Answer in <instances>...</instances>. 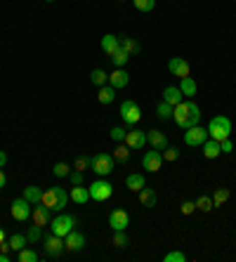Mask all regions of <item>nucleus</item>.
<instances>
[{"instance_id": "40", "label": "nucleus", "mask_w": 236, "mask_h": 262, "mask_svg": "<svg viewBox=\"0 0 236 262\" xmlns=\"http://www.w3.org/2000/svg\"><path fill=\"white\" fill-rule=\"evenodd\" d=\"M52 175H55V177H68V175H71V168H68L66 163H55Z\"/></svg>"}, {"instance_id": "1", "label": "nucleus", "mask_w": 236, "mask_h": 262, "mask_svg": "<svg viewBox=\"0 0 236 262\" xmlns=\"http://www.w3.org/2000/svg\"><path fill=\"white\" fill-rule=\"evenodd\" d=\"M173 118H175V123H177L182 130L199 125V121H201V109H199V104H194V102H180V104H177V106L173 109Z\"/></svg>"}, {"instance_id": "11", "label": "nucleus", "mask_w": 236, "mask_h": 262, "mask_svg": "<svg viewBox=\"0 0 236 262\" xmlns=\"http://www.w3.org/2000/svg\"><path fill=\"white\" fill-rule=\"evenodd\" d=\"M161 165H163V154H161V151L151 149V151L144 154L142 168H144L147 172H158V170H161Z\"/></svg>"}, {"instance_id": "49", "label": "nucleus", "mask_w": 236, "mask_h": 262, "mask_svg": "<svg viewBox=\"0 0 236 262\" xmlns=\"http://www.w3.org/2000/svg\"><path fill=\"white\" fill-rule=\"evenodd\" d=\"M5 163H7V154L0 151V168H5Z\"/></svg>"}, {"instance_id": "50", "label": "nucleus", "mask_w": 236, "mask_h": 262, "mask_svg": "<svg viewBox=\"0 0 236 262\" xmlns=\"http://www.w3.org/2000/svg\"><path fill=\"white\" fill-rule=\"evenodd\" d=\"M0 262H10V257H7V253H0Z\"/></svg>"}, {"instance_id": "46", "label": "nucleus", "mask_w": 236, "mask_h": 262, "mask_svg": "<svg viewBox=\"0 0 236 262\" xmlns=\"http://www.w3.org/2000/svg\"><path fill=\"white\" fill-rule=\"evenodd\" d=\"M68 180H71V184H83V172L81 170H74L71 175H68Z\"/></svg>"}, {"instance_id": "42", "label": "nucleus", "mask_w": 236, "mask_h": 262, "mask_svg": "<svg viewBox=\"0 0 236 262\" xmlns=\"http://www.w3.org/2000/svg\"><path fill=\"white\" fill-rule=\"evenodd\" d=\"M113 246H118V248H125V246H128L125 232H113Z\"/></svg>"}, {"instance_id": "9", "label": "nucleus", "mask_w": 236, "mask_h": 262, "mask_svg": "<svg viewBox=\"0 0 236 262\" xmlns=\"http://www.w3.org/2000/svg\"><path fill=\"white\" fill-rule=\"evenodd\" d=\"M128 225H130V215L125 213L123 208H116V210L109 213V227H111L113 232H125Z\"/></svg>"}, {"instance_id": "8", "label": "nucleus", "mask_w": 236, "mask_h": 262, "mask_svg": "<svg viewBox=\"0 0 236 262\" xmlns=\"http://www.w3.org/2000/svg\"><path fill=\"white\" fill-rule=\"evenodd\" d=\"M10 213H12V217L17 220V222H26V220L31 217L33 208H31V203H29L24 196H21V199H14V201H12V206H10Z\"/></svg>"}, {"instance_id": "14", "label": "nucleus", "mask_w": 236, "mask_h": 262, "mask_svg": "<svg viewBox=\"0 0 236 262\" xmlns=\"http://www.w3.org/2000/svg\"><path fill=\"white\" fill-rule=\"evenodd\" d=\"M168 71L173 73V76H177V78H186V76H189V61L182 59V57H173V59L168 61Z\"/></svg>"}, {"instance_id": "52", "label": "nucleus", "mask_w": 236, "mask_h": 262, "mask_svg": "<svg viewBox=\"0 0 236 262\" xmlns=\"http://www.w3.org/2000/svg\"><path fill=\"white\" fill-rule=\"evenodd\" d=\"M45 3H55V0H45Z\"/></svg>"}, {"instance_id": "10", "label": "nucleus", "mask_w": 236, "mask_h": 262, "mask_svg": "<svg viewBox=\"0 0 236 262\" xmlns=\"http://www.w3.org/2000/svg\"><path fill=\"white\" fill-rule=\"evenodd\" d=\"M208 140V130L201 128V125H194V128H186L184 133V144L186 146H201Z\"/></svg>"}, {"instance_id": "38", "label": "nucleus", "mask_w": 236, "mask_h": 262, "mask_svg": "<svg viewBox=\"0 0 236 262\" xmlns=\"http://www.w3.org/2000/svg\"><path fill=\"white\" fill-rule=\"evenodd\" d=\"M40 229H43V227L33 222V227L29 229V234H26V238H29V244H38V241H40V234H43Z\"/></svg>"}, {"instance_id": "35", "label": "nucleus", "mask_w": 236, "mask_h": 262, "mask_svg": "<svg viewBox=\"0 0 236 262\" xmlns=\"http://www.w3.org/2000/svg\"><path fill=\"white\" fill-rule=\"evenodd\" d=\"M173 109H175V106H170V104L161 102L158 106H156V114H158V118H163V121H168V118H173Z\"/></svg>"}, {"instance_id": "34", "label": "nucleus", "mask_w": 236, "mask_h": 262, "mask_svg": "<svg viewBox=\"0 0 236 262\" xmlns=\"http://www.w3.org/2000/svg\"><path fill=\"white\" fill-rule=\"evenodd\" d=\"M229 194H231V191H229V189H224V187H220V189L213 191V203H215V208L222 206V203L227 201V199H229Z\"/></svg>"}, {"instance_id": "23", "label": "nucleus", "mask_w": 236, "mask_h": 262, "mask_svg": "<svg viewBox=\"0 0 236 262\" xmlns=\"http://www.w3.org/2000/svg\"><path fill=\"white\" fill-rule=\"evenodd\" d=\"M137 194H139V203H142L144 208H154L156 201H158V196H156V189H147V187H144V189H139Z\"/></svg>"}, {"instance_id": "29", "label": "nucleus", "mask_w": 236, "mask_h": 262, "mask_svg": "<svg viewBox=\"0 0 236 262\" xmlns=\"http://www.w3.org/2000/svg\"><path fill=\"white\" fill-rule=\"evenodd\" d=\"M128 59H130V55H128L123 48H118L116 52L111 55V61H113V67H116V69H123L125 64H128Z\"/></svg>"}, {"instance_id": "31", "label": "nucleus", "mask_w": 236, "mask_h": 262, "mask_svg": "<svg viewBox=\"0 0 236 262\" xmlns=\"http://www.w3.org/2000/svg\"><path fill=\"white\" fill-rule=\"evenodd\" d=\"M113 159H116L118 163L128 161V159H130V146H128V144H121V142H118V146L113 149Z\"/></svg>"}, {"instance_id": "20", "label": "nucleus", "mask_w": 236, "mask_h": 262, "mask_svg": "<svg viewBox=\"0 0 236 262\" xmlns=\"http://www.w3.org/2000/svg\"><path fill=\"white\" fill-rule=\"evenodd\" d=\"M68 199H71L74 203H78V206H83V203L90 201V191H87L83 184H74L71 191H68Z\"/></svg>"}, {"instance_id": "43", "label": "nucleus", "mask_w": 236, "mask_h": 262, "mask_svg": "<svg viewBox=\"0 0 236 262\" xmlns=\"http://www.w3.org/2000/svg\"><path fill=\"white\" fill-rule=\"evenodd\" d=\"M163 260H166V262H184L186 255H184V253H180V250H173V253H168Z\"/></svg>"}, {"instance_id": "13", "label": "nucleus", "mask_w": 236, "mask_h": 262, "mask_svg": "<svg viewBox=\"0 0 236 262\" xmlns=\"http://www.w3.org/2000/svg\"><path fill=\"white\" fill-rule=\"evenodd\" d=\"M125 144L130 146V149H142V146L147 144V133H144V130H137L135 125H132V128L125 133Z\"/></svg>"}, {"instance_id": "39", "label": "nucleus", "mask_w": 236, "mask_h": 262, "mask_svg": "<svg viewBox=\"0 0 236 262\" xmlns=\"http://www.w3.org/2000/svg\"><path fill=\"white\" fill-rule=\"evenodd\" d=\"M161 154H163V161H177L180 159V149H177V146H166Z\"/></svg>"}, {"instance_id": "6", "label": "nucleus", "mask_w": 236, "mask_h": 262, "mask_svg": "<svg viewBox=\"0 0 236 262\" xmlns=\"http://www.w3.org/2000/svg\"><path fill=\"white\" fill-rule=\"evenodd\" d=\"M87 191H90V199H92V201H106V199H111V194H113V184L109 182V180H104V177H100L97 182H92L87 187Z\"/></svg>"}, {"instance_id": "18", "label": "nucleus", "mask_w": 236, "mask_h": 262, "mask_svg": "<svg viewBox=\"0 0 236 262\" xmlns=\"http://www.w3.org/2000/svg\"><path fill=\"white\" fill-rule=\"evenodd\" d=\"M109 83H111V88L121 90V88H125L130 83V73L125 71V69H116L113 73H109Z\"/></svg>"}, {"instance_id": "17", "label": "nucleus", "mask_w": 236, "mask_h": 262, "mask_svg": "<svg viewBox=\"0 0 236 262\" xmlns=\"http://www.w3.org/2000/svg\"><path fill=\"white\" fill-rule=\"evenodd\" d=\"M31 217H33V222H36V225L45 227V225H48V222L52 220V210H50L48 206H43V203H36V208H33Z\"/></svg>"}, {"instance_id": "27", "label": "nucleus", "mask_w": 236, "mask_h": 262, "mask_svg": "<svg viewBox=\"0 0 236 262\" xmlns=\"http://www.w3.org/2000/svg\"><path fill=\"white\" fill-rule=\"evenodd\" d=\"M97 99H100V104H111L113 99H116V88L102 85L100 92H97Z\"/></svg>"}, {"instance_id": "16", "label": "nucleus", "mask_w": 236, "mask_h": 262, "mask_svg": "<svg viewBox=\"0 0 236 262\" xmlns=\"http://www.w3.org/2000/svg\"><path fill=\"white\" fill-rule=\"evenodd\" d=\"M147 142L154 146L156 151H163V149L168 146V137H166V133H161V130H147Z\"/></svg>"}, {"instance_id": "19", "label": "nucleus", "mask_w": 236, "mask_h": 262, "mask_svg": "<svg viewBox=\"0 0 236 262\" xmlns=\"http://www.w3.org/2000/svg\"><path fill=\"white\" fill-rule=\"evenodd\" d=\"M163 102L170 104V106H177L180 102H184V95H182L180 88H175V85H168L166 90H163Z\"/></svg>"}, {"instance_id": "30", "label": "nucleus", "mask_w": 236, "mask_h": 262, "mask_svg": "<svg viewBox=\"0 0 236 262\" xmlns=\"http://www.w3.org/2000/svg\"><path fill=\"white\" fill-rule=\"evenodd\" d=\"M7 244H10V250H17V253H19V250H21L26 244H29V238H26L24 234H12Z\"/></svg>"}, {"instance_id": "22", "label": "nucleus", "mask_w": 236, "mask_h": 262, "mask_svg": "<svg viewBox=\"0 0 236 262\" xmlns=\"http://www.w3.org/2000/svg\"><path fill=\"white\" fill-rule=\"evenodd\" d=\"M201 146H203V156H205L208 161L218 159L220 154H222V149H220V142H215V140H205Z\"/></svg>"}, {"instance_id": "15", "label": "nucleus", "mask_w": 236, "mask_h": 262, "mask_svg": "<svg viewBox=\"0 0 236 262\" xmlns=\"http://www.w3.org/2000/svg\"><path fill=\"white\" fill-rule=\"evenodd\" d=\"M83 246H85V236H83L81 232H76V229H71V232L64 236V248L66 250H81Z\"/></svg>"}, {"instance_id": "4", "label": "nucleus", "mask_w": 236, "mask_h": 262, "mask_svg": "<svg viewBox=\"0 0 236 262\" xmlns=\"http://www.w3.org/2000/svg\"><path fill=\"white\" fill-rule=\"evenodd\" d=\"M113 168H116V159H113V154H97V156L90 159V170L97 172L100 177L111 175Z\"/></svg>"}, {"instance_id": "7", "label": "nucleus", "mask_w": 236, "mask_h": 262, "mask_svg": "<svg viewBox=\"0 0 236 262\" xmlns=\"http://www.w3.org/2000/svg\"><path fill=\"white\" fill-rule=\"evenodd\" d=\"M121 118H123L125 125H137L139 123V118H142V109L137 106V102H132V99H125L123 104H121Z\"/></svg>"}, {"instance_id": "45", "label": "nucleus", "mask_w": 236, "mask_h": 262, "mask_svg": "<svg viewBox=\"0 0 236 262\" xmlns=\"http://www.w3.org/2000/svg\"><path fill=\"white\" fill-rule=\"evenodd\" d=\"M220 149H222V154H231V151H234V144H231V137H229V140H224V142H220Z\"/></svg>"}, {"instance_id": "32", "label": "nucleus", "mask_w": 236, "mask_h": 262, "mask_svg": "<svg viewBox=\"0 0 236 262\" xmlns=\"http://www.w3.org/2000/svg\"><path fill=\"white\" fill-rule=\"evenodd\" d=\"M213 208H215V203H213V199L210 196H199L196 199V210H201V213H210Z\"/></svg>"}, {"instance_id": "47", "label": "nucleus", "mask_w": 236, "mask_h": 262, "mask_svg": "<svg viewBox=\"0 0 236 262\" xmlns=\"http://www.w3.org/2000/svg\"><path fill=\"white\" fill-rule=\"evenodd\" d=\"M87 168H90V159H78L76 161V170H87Z\"/></svg>"}, {"instance_id": "26", "label": "nucleus", "mask_w": 236, "mask_h": 262, "mask_svg": "<svg viewBox=\"0 0 236 262\" xmlns=\"http://www.w3.org/2000/svg\"><path fill=\"white\" fill-rule=\"evenodd\" d=\"M24 199L31 203V206H36V203H40V199H43V189L36 187V184H29L24 189Z\"/></svg>"}, {"instance_id": "12", "label": "nucleus", "mask_w": 236, "mask_h": 262, "mask_svg": "<svg viewBox=\"0 0 236 262\" xmlns=\"http://www.w3.org/2000/svg\"><path fill=\"white\" fill-rule=\"evenodd\" d=\"M43 248H45V253H48V255H52V257L59 255V253L64 250V238L50 232L48 236H43Z\"/></svg>"}, {"instance_id": "33", "label": "nucleus", "mask_w": 236, "mask_h": 262, "mask_svg": "<svg viewBox=\"0 0 236 262\" xmlns=\"http://www.w3.org/2000/svg\"><path fill=\"white\" fill-rule=\"evenodd\" d=\"M90 80H92V83H95L97 88H102V85L106 83V80H109V73L102 71V69H95V71L90 73Z\"/></svg>"}, {"instance_id": "44", "label": "nucleus", "mask_w": 236, "mask_h": 262, "mask_svg": "<svg viewBox=\"0 0 236 262\" xmlns=\"http://www.w3.org/2000/svg\"><path fill=\"white\" fill-rule=\"evenodd\" d=\"M180 210H182V215H192L194 210H196V203H192V201H184L180 206Z\"/></svg>"}, {"instance_id": "3", "label": "nucleus", "mask_w": 236, "mask_h": 262, "mask_svg": "<svg viewBox=\"0 0 236 262\" xmlns=\"http://www.w3.org/2000/svg\"><path fill=\"white\" fill-rule=\"evenodd\" d=\"M208 137L215 142H224L231 137V121L224 114H220V116L210 118V123H208Z\"/></svg>"}, {"instance_id": "51", "label": "nucleus", "mask_w": 236, "mask_h": 262, "mask_svg": "<svg viewBox=\"0 0 236 262\" xmlns=\"http://www.w3.org/2000/svg\"><path fill=\"white\" fill-rule=\"evenodd\" d=\"M5 241V232H3V227H0V244Z\"/></svg>"}, {"instance_id": "24", "label": "nucleus", "mask_w": 236, "mask_h": 262, "mask_svg": "<svg viewBox=\"0 0 236 262\" xmlns=\"http://www.w3.org/2000/svg\"><path fill=\"white\" fill-rule=\"evenodd\" d=\"M182 90V95L184 97H194L196 95V90H199V85H196V80L192 78V76H186V78H180V85H177Z\"/></svg>"}, {"instance_id": "28", "label": "nucleus", "mask_w": 236, "mask_h": 262, "mask_svg": "<svg viewBox=\"0 0 236 262\" xmlns=\"http://www.w3.org/2000/svg\"><path fill=\"white\" fill-rule=\"evenodd\" d=\"M118 45L128 52V55H135V52H139V43L137 40H132V38L128 36H118Z\"/></svg>"}, {"instance_id": "48", "label": "nucleus", "mask_w": 236, "mask_h": 262, "mask_svg": "<svg viewBox=\"0 0 236 262\" xmlns=\"http://www.w3.org/2000/svg\"><path fill=\"white\" fill-rule=\"evenodd\" d=\"M5 184H7V177H5V170L0 168V189H5Z\"/></svg>"}, {"instance_id": "53", "label": "nucleus", "mask_w": 236, "mask_h": 262, "mask_svg": "<svg viewBox=\"0 0 236 262\" xmlns=\"http://www.w3.org/2000/svg\"><path fill=\"white\" fill-rule=\"evenodd\" d=\"M118 3H121V0H118Z\"/></svg>"}, {"instance_id": "36", "label": "nucleus", "mask_w": 236, "mask_h": 262, "mask_svg": "<svg viewBox=\"0 0 236 262\" xmlns=\"http://www.w3.org/2000/svg\"><path fill=\"white\" fill-rule=\"evenodd\" d=\"M132 5H135V10H139V12H151L156 7V0H132Z\"/></svg>"}, {"instance_id": "2", "label": "nucleus", "mask_w": 236, "mask_h": 262, "mask_svg": "<svg viewBox=\"0 0 236 262\" xmlns=\"http://www.w3.org/2000/svg\"><path fill=\"white\" fill-rule=\"evenodd\" d=\"M68 201H71V199H68V191L62 189V187H50V189H45L43 199H40V203L50 208L52 213H62V208H66Z\"/></svg>"}, {"instance_id": "25", "label": "nucleus", "mask_w": 236, "mask_h": 262, "mask_svg": "<svg viewBox=\"0 0 236 262\" xmlns=\"http://www.w3.org/2000/svg\"><path fill=\"white\" fill-rule=\"evenodd\" d=\"M118 48H121V45H118V36H113V33H106V36L102 38V50H104V55L111 57Z\"/></svg>"}, {"instance_id": "5", "label": "nucleus", "mask_w": 236, "mask_h": 262, "mask_svg": "<svg viewBox=\"0 0 236 262\" xmlns=\"http://www.w3.org/2000/svg\"><path fill=\"white\" fill-rule=\"evenodd\" d=\"M74 227H76V220H74V215H68V213H59L57 217L50 220V232L57 234V236H62V238L66 236Z\"/></svg>"}, {"instance_id": "21", "label": "nucleus", "mask_w": 236, "mask_h": 262, "mask_svg": "<svg viewBox=\"0 0 236 262\" xmlns=\"http://www.w3.org/2000/svg\"><path fill=\"white\" fill-rule=\"evenodd\" d=\"M125 187L130 191H139L147 187V180H144L142 172H132V175H128V180H125Z\"/></svg>"}, {"instance_id": "41", "label": "nucleus", "mask_w": 236, "mask_h": 262, "mask_svg": "<svg viewBox=\"0 0 236 262\" xmlns=\"http://www.w3.org/2000/svg\"><path fill=\"white\" fill-rule=\"evenodd\" d=\"M125 133H128L125 128H118V125H116V128H111V133H109V135H111V140L118 144V142H125Z\"/></svg>"}, {"instance_id": "37", "label": "nucleus", "mask_w": 236, "mask_h": 262, "mask_svg": "<svg viewBox=\"0 0 236 262\" xmlns=\"http://www.w3.org/2000/svg\"><path fill=\"white\" fill-rule=\"evenodd\" d=\"M17 257H19V262H38V253L36 250H29V248H21Z\"/></svg>"}]
</instances>
